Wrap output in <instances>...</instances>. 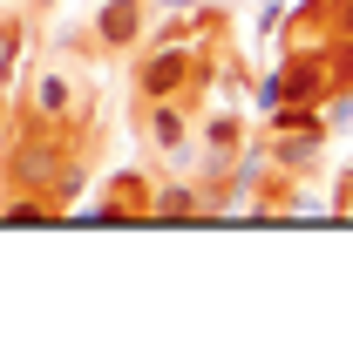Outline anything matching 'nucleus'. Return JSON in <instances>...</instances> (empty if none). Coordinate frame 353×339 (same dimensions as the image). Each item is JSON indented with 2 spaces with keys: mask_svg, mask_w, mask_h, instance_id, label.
<instances>
[{
  "mask_svg": "<svg viewBox=\"0 0 353 339\" xmlns=\"http://www.w3.org/2000/svg\"><path fill=\"white\" fill-rule=\"evenodd\" d=\"M347 197H353V170H347Z\"/></svg>",
  "mask_w": 353,
  "mask_h": 339,
  "instance_id": "nucleus-16",
  "label": "nucleus"
},
{
  "mask_svg": "<svg viewBox=\"0 0 353 339\" xmlns=\"http://www.w3.org/2000/svg\"><path fill=\"white\" fill-rule=\"evenodd\" d=\"M285 28H292L299 41H326V34H333V0H299V14H292Z\"/></svg>",
  "mask_w": 353,
  "mask_h": 339,
  "instance_id": "nucleus-10",
  "label": "nucleus"
},
{
  "mask_svg": "<svg viewBox=\"0 0 353 339\" xmlns=\"http://www.w3.org/2000/svg\"><path fill=\"white\" fill-rule=\"evenodd\" d=\"M95 217H102V224H150V176L123 170V176H116V197H109Z\"/></svg>",
  "mask_w": 353,
  "mask_h": 339,
  "instance_id": "nucleus-7",
  "label": "nucleus"
},
{
  "mask_svg": "<svg viewBox=\"0 0 353 339\" xmlns=\"http://www.w3.org/2000/svg\"><path fill=\"white\" fill-rule=\"evenodd\" d=\"M21 41H28V21H21V14H0V88L14 82V61H21Z\"/></svg>",
  "mask_w": 353,
  "mask_h": 339,
  "instance_id": "nucleus-11",
  "label": "nucleus"
},
{
  "mask_svg": "<svg viewBox=\"0 0 353 339\" xmlns=\"http://www.w3.org/2000/svg\"><path fill=\"white\" fill-rule=\"evenodd\" d=\"M61 129L68 123H34V116H21L7 156H0V190H34V197H48L54 176H61L68 156H75V143H68Z\"/></svg>",
  "mask_w": 353,
  "mask_h": 339,
  "instance_id": "nucleus-1",
  "label": "nucleus"
},
{
  "mask_svg": "<svg viewBox=\"0 0 353 339\" xmlns=\"http://www.w3.org/2000/svg\"><path fill=\"white\" fill-rule=\"evenodd\" d=\"M190 48L183 41H157V48H143V61H136V102H163V95H190Z\"/></svg>",
  "mask_w": 353,
  "mask_h": 339,
  "instance_id": "nucleus-2",
  "label": "nucleus"
},
{
  "mask_svg": "<svg viewBox=\"0 0 353 339\" xmlns=\"http://www.w3.org/2000/svg\"><path fill=\"white\" fill-rule=\"evenodd\" d=\"M326 75H333V88H353V34H326Z\"/></svg>",
  "mask_w": 353,
  "mask_h": 339,
  "instance_id": "nucleus-12",
  "label": "nucleus"
},
{
  "mask_svg": "<svg viewBox=\"0 0 353 339\" xmlns=\"http://www.w3.org/2000/svg\"><path fill=\"white\" fill-rule=\"evenodd\" d=\"M143 34H150V0H102L95 21H88V41L102 48V54H123Z\"/></svg>",
  "mask_w": 353,
  "mask_h": 339,
  "instance_id": "nucleus-3",
  "label": "nucleus"
},
{
  "mask_svg": "<svg viewBox=\"0 0 353 339\" xmlns=\"http://www.w3.org/2000/svg\"><path fill=\"white\" fill-rule=\"evenodd\" d=\"M272 102H285V82H279V68L259 82V109H272Z\"/></svg>",
  "mask_w": 353,
  "mask_h": 339,
  "instance_id": "nucleus-13",
  "label": "nucleus"
},
{
  "mask_svg": "<svg viewBox=\"0 0 353 339\" xmlns=\"http://www.w3.org/2000/svg\"><path fill=\"white\" fill-rule=\"evenodd\" d=\"M75 109H82L75 75H68V68H41V75H34V88H28V116H34V123H68Z\"/></svg>",
  "mask_w": 353,
  "mask_h": 339,
  "instance_id": "nucleus-5",
  "label": "nucleus"
},
{
  "mask_svg": "<svg viewBox=\"0 0 353 339\" xmlns=\"http://www.w3.org/2000/svg\"><path fill=\"white\" fill-rule=\"evenodd\" d=\"M333 34H353V0H333Z\"/></svg>",
  "mask_w": 353,
  "mask_h": 339,
  "instance_id": "nucleus-14",
  "label": "nucleus"
},
{
  "mask_svg": "<svg viewBox=\"0 0 353 339\" xmlns=\"http://www.w3.org/2000/svg\"><path fill=\"white\" fill-rule=\"evenodd\" d=\"M326 163V136L306 129V136H265V170H319Z\"/></svg>",
  "mask_w": 353,
  "mask_h": 339,
  "instance_id": "nucleus-6",
  "label": "nucleus"
},
{
  "mask_svg": "<svg viewBox=\"0 0 353 339\" xmlns=\"http://www.w3.org/2000/svg\"><path fill=\"white\" fill-rule=\"evenodd\" d=\"M197 211H204L197 183H157L150 190V224H197Z\"/></svg>",
  "mask_w": 353,
  "mask_h": 339,
  "instance_id": "nucleus-9",
  "label": "nucleus"
},
{
  "mask_svg": "<svg viewBox=\"0 0 353 339\" xmlns=\"http://www.w3.org/2000/svg\"><path fill=\"white\" fill-rule=\"evenodd\" d=\"M163 7H197V0H163Z\"/></svg>",
  "mask_w": 353,
  "mask_h": 339,
  "instance_id": "nucleus-15",
  "label": "nucleus"
},
{
  "mask_svg": "<svg viewBox=\"0 0 353 339\" xmlns=\"http://www.w3.org/2000/svg\"><path fill=\"white\" fill-rule=\"evenodd\" d=\"M197 143H204V156H211V170H224L238 150H245V123L231 116V109H211L204 123H197Z\"/></svg>",
  "mask_w": 353,
  "mask_h": 339,
  "instance_id": "nucleus-8",
  "label": "nucleus"
},
{
  "mask_svg": "<svg viewBox=\"0 0 353 339\" xmlns=\"http://www.w3.org/2000/svg\"><path fill=\"white\" fill-rule=\"evenodd\" d=\"M143 136L157 156H183L197 143V123H190V102L183 95H163V102H143Z\"/></svg>",
  "mask_w": 353,
  "mask_h": 339,
  "instance_id": "nucleus-4",
  "label": "nucleus"
}]
</instances>
